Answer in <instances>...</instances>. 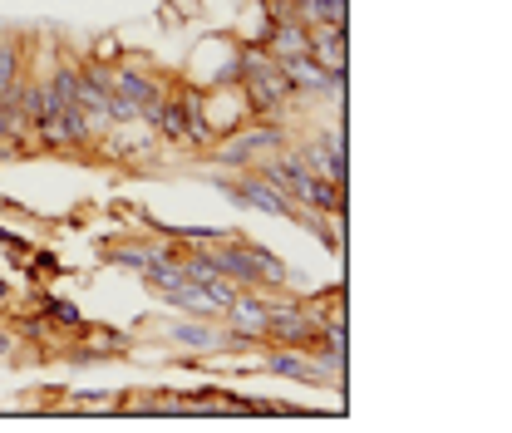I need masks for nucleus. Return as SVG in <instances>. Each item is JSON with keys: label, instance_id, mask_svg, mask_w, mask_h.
Wrapping results in <instances>:
<instances>
[{"label": "nucleus", "instance_id": "1", "mask_svg": "<svg viewBox=\"0 0 512 433\" xmlns=\"http://www.w3.org/2000/svg\"><path fill=\"white\" fill-rule=\"evenodd\" d=\"M281 148H291V128L281 119H247L242 128L222 133L207 148V163H217V173H242V168H256V163L276 158Z\"/></svg>", "mask_w": 512, "mask_h": 433}, {"label": "nucleus", "instance_id": "2", "mask_svg": "<svg viewBox=\"0 0 512 433\" xmlns=\"http://www.w3.org/2000/svg\"><path fill=\"white\" fill-rule=\"evenodd\" d=\"M207 178L222 187L237 207H252V212L281 217V222H301V207H296V202H291L276 183H266L256 168H242V173H232V178H227V173H207Z\"/></svg>", "mask_w": 512, "mask_h": 433}, {"label": "nucleus", "instance_id": "3", "mask_svg": "<svg viewBox=\"0 0 512 433\" xmlns=\"http://www.w3.org/2000/svg\"><path fill=\"white\" fill-rule=\"evenodd\" d=\"M163 340L173 350H188V355H247L242 340H232V330L222 320H207V315H183V320H168L163 325Z\"/></svg>", "mask_w": 512, "mask_h": 433}, {"label": "nucleus", "instance_id": "4", "mask_svg": "<svg viewBox=\"0 0 512 433\" xmlns=\"http://www.w3.org/2000/svg\"><path fill=\"white\" fill-rule=\"evenodd\" d=\"M296 153H301V163H306L316 178H330V183H345V178H350V158H345V124L320 128L316 138H306Z\"/></svg>", "mask_w": 512, "mask_h": 433}, {"label": "nucleus", "instance_id": "5", "mask_svg": "<svg viewBox=\"0 0 512 433\" xmlns=\"http://www.w3.org/2000/svg\"><path fill=\"white\" fill-rule=\"evenodd\" d=\"M345 55H350V30L345 25H311V60L325 64L340 84H350Z\"/></svg>", "mask_w": 512, "mask_h": 433}, {"label": "nucleus", "instance_id": "6", "mask_svg": "<svg viewBox=\"0 0 512 433\" xmlns=\"http://www.w3.org/2000/svg\"><path fill=\"white\" fill-rule=\"evenodd\" d=\"M30 35H20V30H0V94H10L15 84H25V74H30Z\"/></svg>", "mask_w": 512, "mask_h": 433}, {"label": "nucleus", "instance_id": "7", "mask_svg": "<svg viewBox=\"0 0 512 433\" xmlns=\"http://www.w3.org/2000/svg\"><path fill=\"white\" fill-rule=\"evenodd\" d=\"M296 207L301 212H316V217H340L345 212V183H330V178H306V187L296 192Z\"/></svg>", "mask_w": 512, "mask_h": 433}, {"label": "nucleus", "instance_id": "8", "mask_svg": "<svg viewBox=\"0 0 512 433\" xmlns=\"http://www.w3.org/2000/svg\"><path fill=\"white\" fill-rule=\"evenodd\" d=\"M40 315H45V325H55V330H84V315L74 301H60V296H40Z\"/></svg>", "mask_w": 512, "mask_h": 433}, {"label": "nucleus", "instance_id": "9", "mask_svg": "<svg viewBox=\"0 0 512 433\" xmlns=\"http://www.w3.org/2000/svg\"><path fill=\"white\" fill-rule=\"evenodd\" d=\"M301 20L306 25H345L350 20V0H306Z\"/></svg>", "mask_w": 512, "mask_h": 433}, {"label": "nucleus", "instance_id": "10", "mask_svg": "<svg viewBox=\"0 0 512 433\" xmlns=\"http://www.w3.org/2000/svg\"><path fill=\"white\" fill-rule=\"evenodd\" d=\"M89 60H99V64H119V60H124V55H119V40H114V35L94 40V45H89Z\"/></svg>", "mask_w": 512, "mask_h": 433}, {"label": "nucleus", "instance_id": "11", "mask_svg": "<svg viewBox=\"0 0 512 433\" xmlns=\"http://www.w3.org/2000/svg\"><path fill=\"white\" fill-rule=\"evenodd\" d=\"M74 399H79V409H114V404H109V399H114L109 389H84V394H74Z\"/></svg>", "mask_w": 512, "mask_h": 433}, {"label": "nucleus", "instance_id": "12", "mask_svg": "<svg viewBox=\"0 0 512 433\" xmlns=\"http://www.w3.org/2000/svg\"><path fill=\"white\" fill-rule=\"evenodd\" d=\"M15 350H20V340H15V335H10V330L0 325V360H10Z\"/></svg>", "mask_w": 512, "mask_h": 433}, {"label": "nucleus", "instance_id": "13", "mask_svg": "<svg viewBox=\"0 0 512 433\" xmlns=\"http://www.w3.org/2000/svg\"><path fill=\"white\" fill-rule=\"evenodd\" d=\"M10 296H15V286H10V281H5V276H0V306H5V301H10Z\"/></svg>", "mask_w": 512, "mask_h": 433}]
</instances>
